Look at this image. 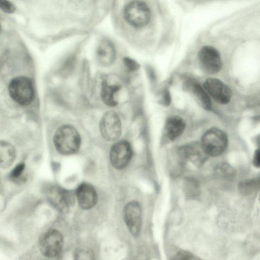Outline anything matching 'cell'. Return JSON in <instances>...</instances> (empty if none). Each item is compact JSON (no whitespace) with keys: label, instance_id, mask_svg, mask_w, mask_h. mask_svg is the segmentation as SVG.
<instances>
[{"label":"cell","instance_id":"obj_24","mask_svg":"<svg viewBox=\"0 0 260 260\" xmlns=\"http://www.w3.org/2000/svg\"><path fill=\"white\" fill-rule=\"evenodd\" d=\"M216 173L221 176L229 177L233 175L234 170L229 165L223 163L217 166Z\"/></svg>","mask_w":260,"mask_h":260},{"label":"cell","instance_id":"obj_2","mask_svg":"<svg viewBox=\"0 0 260 260\" xmlns=\"http://www.w3.org/2000/svg\"><path fill=\"white\" fill-rule=\"evenodd\" d=\"M8 91L11 98L19 105H29L34 97V89L31 80L25 76H18L9 83Z\"/></svg>","mask_w":260,"mask_h":260},{"label":"cell","instance_id":"obj_7","mask_svg":"<svg viewBox=\"0 0 260 260\" xmlns=\"http://www.w3.org/2000/svg\"><path fill=\"white\" fill-rule=\"evenodd\" d=\"M100 128L105 140L111 141L117 139L121 133V123L118 115L113 111L105 113L101 119Z\"/></svg>","mask_w":260,"mask_h":260},{"label":"cell","instance_id":"obj_20","mask_svg":"<svg viewBox=\"0 0 260 260\" xmlns=\"http://www.w3.org/2000/svg\"><path fill=\"white\" fill-rule=\"evenodd\" d=\"M74 260H95L93 252L87 248H79L74 252Z\"/></svg>","mask_w":260,"mask_h":260},{"label":"cell","instance_id":"obj_13","mask_svg":"<svg viewBox=\"0 0 260 260\" xmlns=\"http://www.w3.org/2000/svg\"><path fill=\"white\" fill-rule=\"evenodd\" d=\"M76 194L78 204L83 209L87 210L95 206L98 200L95 189L89 183H84L77 188Z\"/></svg>","mask_w":260,"mask_h":260},{"label":"cell","instance_id":"obj_28","mask_svg":"<svg viewBox=\"0 0 260 260\" xmlns=\"http://www.w3.org/2000/svg\"><path fill=\"white\" fill-rule=\"evenodd\" d=\"M171 101V98L169 91L166 90L162 93V102L164 105L168 106Z\"/></svg>","mask_w":260,"mask_h":260},{"label":"cell","instance_id":"obj_25","mask_svg":"<svg viewBox=\"0 0 260 260\" xmlns=\"http://www.w3.org/2000/svg\"><path fill=\"white\" fill-rule=\"evenodd\" d=\"M123 61L126 69L129 71H135L138 70L139 68V63L136 61L129 57H124Z\"/></svg>","mask_w":260,"mask_h":260},{"label":"cell","instance_id":"obj_9","mask_svg":"<svg viewBox=\"0 0 260 260\" xmlns=\"http://www.w3.org/2000/svg\"><path fill=\"white\" fill-rule=\"evenodd\" d=\"M133 150L128 142L122 140L115 143L110 151V160L112 165L117 169L124 168L130 161Z\"/></svg>","mask_w":260,"mask_h":260},{"label":"cell","instance_id":"obj_19","mask_svg":"<svg viewBox=\"0 0 260 260\" xmlns=\"http://www.w3.org/2000/svg\"><path fill=\"white\" fill-rule=\"evenodd\" d=\"M259 186V180L257 179H250L245 180L241 182L239 185L240 192L243 194L252 193Z\"/></svg>","mask_w":260,"mask_h":260},{"label":"cell","instance_id":"obj_23","mask_svg":"<svg viewBox=\"0 0 260 260\" xmlns=\"http://www.w3.org/2000/svg\"><path fill=\"white\" fill-rule=\"evenodd\" d=\"M24 169V164H18L11 171L10 174V178L13 181H19L21 180L23 178L22 174Z\"/></svg>","mask_w":260,"mask_h":260},{"label":"cell","instance_id":"obj_4","mask_svg":"<svg viewBox=\"0 0 260 260\" xmlns=\"http://www.w3.org/2000/svg\"><path fill=\"white\" fill-rule=\"evenodd\" d=\"M125 21L135 27H142L149 22L151 11L147 4L141 1H132L128 3L123 10Z\"/></svg>","mask_w":260,"mask_h":260},{"label":"cell","instance_id":"obj_26","mask_svg":"<svg viewBox=\"0 0 260 260\" xmlns=\"http://www.w3.org/2000/svg\"><path fill=\"white\" fill-rule=\"evenodd\" d=\"M0 8L3 12L6 13H13L15 10L14 5L6 0H0Z\"/></svg>","mask_w":260,"mask_h":260},{"label":"cell","instance_id":"obj_17","mask_svg":"<svg viewBox=\"0 0 260 260\" xmlns=\"http://www.w3.org/2000/svg\"><path fill=\"white\" fill-rule=\"evenodd\" d=\"M118 83H109L107 80L103 81L101 86V96L103 102L107 106L114 107L117 105L115 94L120 89Z\"/></svg>","mask_w":260,"mask_h":260},{"label":"cell","instance_id":"obj_8","mask_svg":"<svg viewBox=\"0 0 260 260\" xmlns=\"http://www.w3.org/2000/svg\"><path fill=\"white\" fill-rule=\"evenodd\" d=\"M142 211L140 204L133 201L127 203L123 208V219L130 233L137 237L142 226Z\"/></svg>","mask_w":260,"mask_h":260},{"label":"cell","instance_id":"obj_30","mask_svg":"<svg viewBox=\"0 0 260 260\" xmlns=\"http://www.w3.org/2000/svg\"><path fill=\"white\" fill-rule=\"evenodd\" d=\"M259 203H260V194H259Z\"/></svg>","mask_w":260,"mask_h":260},{"label":"cell","instance_id":"obj_6","mask_svg":"<svg viewBox=\"0 0 260 260\" xmlns=\"http://www.w3.org/2000/svg\"><path fill=\"white\" fill-rule=\"evenodd\" d=\"M198 58L201 68L208 74H217L222 68L220 53L212 46L202 47L199 51Z\"/></svg>","mask_w":260,"mask_h":260},{"label":"cell","instance_id":"obj_3","mask_svg":"<svg viewBox=\"0 0 260 260\" xmlns=\"http://www.w3.org/2000/svg\"><path fill=\"white\" fill-rule=\"evenodd\" d=\"M201 143L209 156L216 157L224 152L228 145V139L224 132L213 127L204 133Z\"/></svg>","mask_w":260,"mask_h":260},{"label":"cell","instance_id":"obj_10","mask_svg":"<svg viewBox=\"0 0 260 260\" xmlns=\"http://www.w3.org/2000/svg\"><path fill=\"white\" fill-rule=\"evenodd\" d=\"M203 87L213 100L219 104H227L232 99V92L230 87L218 79H207Z\"/></svg>","mask_w":260,"mask_h":260},{"label":"cell","instance_id":"obj_12","mask_svg":"<svg viewBox=\"0 0 260 260\" xmlns=\"http://www.w3.org/2000/svg\"><path fill=\"white\" fill-rule=\"evenodd\" d=\"M178 153L182 159L189 160L199 167L203 165L209 157L201 143L197 142L183 146Z\"/></svg>","mask_w":260,"mask_h":260},{"label":"cell","instance_id":"obj_11","mask_svg":"<svg viewBox=\"0 0 260 260\" xmlns=\"http://www.w3.org/2000/svg\"><path fill=\"white\" fill-rule=\"evenodd\" d=\"M47 194L50 203L60 212L68 211L74 202V196L71 192L58 186L50 188Z\"/></svg>","mask_w":260,"mask_h":260},{"label":"cell","instance_id":"obj_18","mask_svg":"<svg viewBox=\"0 0 260 260\" xmlns=\"http://www.w3.org/2000/svg\"><path fill=\"white\" fill-rule=\"evenodd\" d=\"M16 152L13 146L8 142L1 141L0 145L1 167L7 168L13 164Z\"/></svg>","mask_w":260,"mask_h":260},{"label":"cell","instance_id":"obj_15","mask_svg":"<svg viewBox=\"0 0 260 260\" xmlns=\"http://www.w3.org/2000/svg\"><path fill=\"white\" fill-rule=\"evenodd\" d=\"M96 53L99 63L103 66H109L112 64L115 59L116 51L111 41L104 39L99 43Z\"/></svg>","mask_w":260,"mask_h":260},{"label":"cell","instance_id":"obj_29","mask_svg":"<svg viewBox=\"0 0 260 260\" xmlns=\"http://www.w3.org/2000/svg\"><path fill=\"white\" fill-rule=\"evenodd\" d=\"M135 260H148V254L145 250L140 251L136 255Z\"/></svg>","mask_w":260,"mask_h":260},{"label":"cell","instance_id":"obj_27","mask_svg":"<svg viewBox=\"0 0 260 260\" xmlns=\"http://www.w3.org/2000/svg\"><path fill=\"white\" fill-rule=\"evenodd\" d=\"M252 164L255 167L260 168V149L255 151L253 156Z\"/></svg>","mask_w":260,"mask_h":260},{"label":"cell","instance_id":"obj_22","mask_svg":"<svg viewBox=\"0 0 260 260\" xmlns=\"http://www.w3.org/2000/svg\"><path fill=\"white\" fill-rule=\"evenodd\" d=\"M198 185L195 181L192 179L186 180L185 184V190L189 197H196L198 193Z\"/></svg>","mask_w":260,"mask_h":260},{"label":"cell","instance_id":"obj_14","mask_svg":"<svg viewBox=\"0 0 260 260\" xmlns=\"http://www.w3.org/2000/svg\"><path fill=\"white\" fill-rule=\"evenodd\" d=\"M185 90L191 92L201 105L206 110H210L212 108L211 101L207 91L194 79L188 77L184 82Z\"/></svg>","mask_w":260,"mask_h":260},{"label":"cell","instance_id":"obj_1","mask_svg":"<svg viewBox=\"0 0 260 260\" xmlns=\"http://www.w3.org/2000/svg\"><path fill=\"white\" fill-rule=\"evenodd\" d=\"M53 141L56 150L64 155L76 153L81 144L79 133L74 127L69 125H63L56 131Z\"/></svg>","mask_w":260,"mask_h":260},{"label":"cell","instance_id":"obj_16","mask_svg":"<svg viewBox=\"0 0 260 260\" xmlns=\"http://www.w3.org/2000/svg\"><path fill=\"white\" fill-rule=\"evenodd\" d=\"M185 128V122L181 117L178 116L170 117L166 122L165 135L168 139L173 141L182 135Z\"/></svg>","mask_w":260,"mask_h":260},{"label":"cell","instance_id":"obj_21","mask_svg":"<svg viewBox=\"0 0 260 260\" xmlns=\"http://www.w3.org/2000/svg\"><path fill=\"white\" fill-rule=\"evenodd\" d=\"M171 260H203L199 257L186 250H180L176 252Z\"/></svg>","mask_w":260,"mask_h":260},{"label":"cell","instance_id":"obj_5","mask_svg":"<svg viewBox=\"0 0 260 260\" xmlns=\"http://www.w3.org/2000/svg\"><path fill=\"white\" fill-rule=\"evenodd\" d=\"M63 245L62 234L55 229L45 232L40 239L39 247L42 254L47 257L53 258L58 255Z\"/></svg>","mask_w":260,"mask_h":260}]
</instances>
